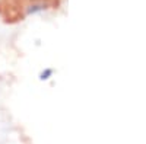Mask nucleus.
<instances>
[{
	"instance_id": "obj_2",
	"label": "nucleus",
	"mask_w": 146,
	"mask_h": 144,
	"mask_svg": "<svg viewBox=\"0 0 146 144\" xmlns=\"http://www.w3.org/2000/svg\"><path fill=\"white\" fill-rule=\"evenodd\" d=\"M53 76V68H45L41 71V74H40V80H48Z\"/></svg>"
},
{
	"instance_id": "obj_1",
	"label": "nucleus",
	"mask_w": 146,
	"mask_h": 144,
	"mask_svg": "<svg viewBox=\"0 0 146 144\" xmlns=\"http://www.w3.org/2000/svg\"><path fill=\"white\" fill-rule=\"evenodd\" d=\"M36 2H45L50 3L53 7L58 5L60 0H0V9L3 12H10L15 16H21L22 18V12L28 5L31 3H36Z\"/></svg>"
}]
</instances>
